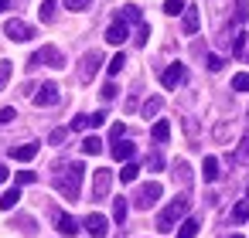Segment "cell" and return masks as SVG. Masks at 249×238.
Segmentation results:
<instances>
[{"label": "cell", "instance_id": "b9f144b4", "mask_svg": "<svg viewBox=\"0 0 249 238\" xmlns=\"http://www.w3.org/2000/svg\"><path fill=\"white\" fill-rule=\"evenodd\" d=\"M109 140H113V143H116V140H123V123H116V126L109 129Z\"/></svg>", "mask_w": 249, "mask_h": 238}, {"label": "cell", "instance_id": "d6a6232c", "mask_svg": "<svg viewBox=\"0 0 249 238\" xmlns=\"http://www.w3.org/2000/svg\"><path fill=\"white\" fill-rule=\"evenodd\" d=\"M18 119V112L11 109V106H4V109H0V126H7V123H14Z\"/></svg>", "mask_w": 249, "mask_h": 238}, {"label": "cell", "instance_id": "e0dca14e", "mask_svg": "<svg viewBox=\"0 0 249 238\" xmlns=\"http://www.w3.org/2000/svg\"><path fill=\"white\" fill-rule=\"evenodd\" d=\"M150 136H154L157 143H167V136H171V123H167V119H157L154 129H150Z\"/></svg>", "mask_w": 249, "mask_h": 238}, {"label": "cell", "instance_id": "8d00e7d4", "mask_svg": "<svg viewBox=\"0 0 249 238\" xmlns=\"http://www.w3.org/2000/svg\"><path fill=\"white\" fill-rule=\"evenodd\" d=\"M65 7H69V11H86L89 0H65Z\"/></svg>", "mask_w": 249, "mask_h": 238}, {"label": "cell", "instance_id": "ffe728a7", "mask_svg": "<svg viewBox=\"0 0 249 238\" xmlns=\"http://www.w3.org/2000/svg\"><path fill=\"white\" fill-rule=\"evenodd\" d=\"M18 201H21V190H18V187H14V190H4V197H0V211L18 207Z\"/></svg>", "mask_w": 249, "mask_h": 238}, {"label": "cell", "instance_id": "60d3db41", "mask_svg": "<svg viewBox=\"0 0 249 238\" xmlns=\"http://www.w3.org/2000/svg\"><path fill=\"white\" fill-rule=\"evenodd\" d=\"M174 170H178V174H174V177H178V180H181V184H188V163H178V167H174Z\"/></svg>", "mask_w": 249, "mask_h": 238}, {"label": "cell", "instance_id": "ee69618b", "mask_svg": "<svg viewBox=\"0 0 249 238\" xmlns=\"http://www.w3.org/2000/svg\"><path fill=\"white\" fill-rule=\"evenodd\" d=\"M7 177H11V170H7V167H4V163H0V184H4V180H7Z\"/></svg>", "mask_w": 249, "mask_h": 238}, {"label": "cell", "instance_id": "44dd1931", "mask_svg": "<svg viewBox=\"0 0 249 238\" xmlns=\"http://www.w3.org/2000/svg\"><path fill=\"white\" fill-rule=\"evenodd\" d=\"M137 174H140V167H137L133 160H126V163H123V170H120V180H123V184H133V180H137Z\"/></svg>", "mask_w": 249, "mask_h": 238}, {"label": "cell", "instance_id": "1f68e13d", "mask_svg": "<svg viewBox=\"0 0 249 238\" xmlns=\"http://www.w3.org/2000/svg\"><path fill=\"white\" fill-rule=\"evenodd\" d=\"M235 160H239V163H249V133L242 136V143H239V153H235Z\"/></svg>", "mask_w": 249, "mask_h": 238}, {"label": "cell", "instance_id": "2e32d148", "mask_svg": "<svg viewBox=\"0 0 249 238\" xmlns=\"http://www.w3.org/2000/svg\"><path fill=\"white\" fill-rule=\"evenodd\" d=\"M181 14H184V34H195V31L201 28V17H198V11H195V7H184Z\"/></svg>", "mask_w": 249, "mask_h": 238}, {"label": "cell", "instance_id": "74e56055", "mask_svg": "<svg viewBox=\"0 0 249 238\" xmlns=\"http://www.w3.org/2000/svg\"><path fill=\"white\" fill-rule=\"evenodd\" d=\"M242 48H246V34H235V41H232V51H235V55H242Z\"/></svg>", "mask_w": 249, "mask_h": 238}, {"label": "cell", "instance_id": "f1b7e54d", "mask_svg": "<svg viewBox=\"0 0 249 238\" xmlns=\"http://www.w3.org/2000/svg\"><path fill=\"white\" fill-rule=\"evenodd\" d=\"M181 11H184V0H167V4H164V14L167 17H178Z\"/></svg>", "mask_w": 249, "mask_h": 238}, {"label": "cell", "instance_id": "6da1fadb", "mask_svg": "<svg viewBox=\"0 0 249 238\" xmlns=\"http://www.w3.org/2000/svg\"><path fill=\"white\" fill-rule=\"evenodd\" d=\"M82 177H86V167H82V163H69V167H62V174L55 177L58 194H62L65 201H79V184H82Z\"/></svg>", "mask_w": 249, "mask_h": 238}, {"label": "cell", "instance_id": "4fadbf2b", "mask_svg": "<svg viewBox=\"0 0 249 238\" xmlns=\"http://www.w3.org/2000/svg\"><path fill=\"white\" fill-rule=\"evenodd\" d=\"M109 153H113V160H120V163H123V160H133L137 146H133L130 140H116V143L109 146Z\"/></svg>", "mask_w": 249, "mask_h": 238}, {"label": "cell", "instance_id": "4316f807", "mask_svg": "<svg viewBox=\"0 0 249 238\" xmlns=\"http://www.w3.org/2000/svg\"><path fill=\"white\" fill-rule=\"evenodd\" d=\"M232 89H235V92H249V72L232 75Z\"/></svg>", "mask_w": 249, "mask_h": 238}, {"label": "cell", "instance_id": "4dcf8cb0", "mask_svg": "<svg viewBox=\"0 0 249 238\" xmlns=\"http://www.w3.org/2000/svg\"><path fill=\"white\" fill-rule=\"evenodd\" d=\"M41 21H45V24L55 21V0H45V4H41Z\"/></svg>", "mask_w": 249, "mask_h": 238}, {"label": "cell", "instance_id": "d590c367", "mask_svg": "<svg viewBox=\"0 0 249 238\" xmlns=\"http://www.w3.org/2000/svg\"><path fill=\"white\" fill-rule=\"evenodd\" d=\"M147 38H150V28L140 24V28H137V45H147Z\"/></svg>", "mask_w": 249, "mask_h": 238}, {"label": "cell", "instance_id": "9c48e42d", "mask_svg": "<svg viewBox=\"0 0 249 238\" xmlns=\"http://www.w3.org/2000/svg\"><path fill=\"white\" fill-rule=\"evenodd\" d=\"M103 65V55L99 51H89L86 58H82V68H79V79L82 82H92V75H96V68Z\"/></svg>", "mask_w": 249, "mask_h": 238}, {"label": "cell", "instance_id": "8992f818", "mask_svg": "<svg viewBox=\"0 0 249 238\" xmlns=\"http://www.w3.org/2000/svg\"><path fill=\"white\" fill-rule=\"evenodd\" d=\"M58 99H62V95H58V85H55V82H41L38 92H35V106H45V109H48V106H58Z\"/></svg>", "mask_w": 249, "mask_h": 238}, {"label": "cell", "instance_id": "52a82bcc", "mask_svg": "<svg viewBox=\"0 0 249 238\" xmlns=\"http://www.w3.org/2000/svg\"><path fill=\"white\" fill-rule=\"evenodd\" d=\"M4 34H7L11 41H31V38H35V31H31L24 21H18V17H11V21L4 24Z\"/></svg>", "mask_w": 249, "mask_h": 238}, {"label": "cell", "instance_id": "d4e9b609", "mask_svg": "<svg viewBox=\"0 0 249 238\" xmlns=\"http://www.w3.org/2000/svg\"><path fill=\"white\" fill-rule=\"evenodd\" d=\"M120 17H123V21H133V24H143V21H140V7H137V4H126Z\"/></svg>", "mask_w": 249, "mask_h": 238}, {"label": "cell", "instance_id": "30bf717a", "mask_svg": "<svg viewBox=\"0 0 249 238\" xmlns=\"http://www.w3.org/2000/svg\"><path fill=\"white\" fill-rule=\"evenodd\" d=\"M126 38H130V31H126V21H123V17H116V21L106 28V41H109V45H123Z\"/></svg>", "mask_w": 249, "mask_h": 238}, {"label": "cell", "instance_id": "5bb4252c", "mask_svg": "<svg viewBox=\"0 0 249 238\" xmlns=\"http://www.w3.org/2000/svg\"><path fill=\"white\" fill-rule=\"evenodd\" d=\"M11 157H14V160H21V163L35 160V157H38V143H21V146H11Z\"/></svg>", "mask_w": 249, "mask_h": 238}, {"label": "cell", "instance_id": "f6af8a7d", "mask_svg": "<svg viewBox=\"0 0 249 238\" xmlns=\"http://www.w3.org/2000/svg\"><path fill=\"white\" fill-rule=\"evenodd\" d=\"M232 238H242V235H232Z\"/></svg>", "mask_w": 249, "mask_h": 238}, {"label": "cell", "instance_id": "7c38bea8", "mask_svg": "<svg viewBox=\"0 0 249 238\" xmlns=\"http://www.w3.org/2000/svg\"><path fill=\"white\" fill-rule=\"evenodd\" d=\"M86 231H89L92 238H106V231H109V221H106L103 214H89V218H86Z\"/></svg>", "mask_w": 249, "mask_h": 238}, {"label": "cell", "instance_id": "9a60e30c", "mask_svg": "<svg viewBox=\"0 0 249 238\" xmlns=\"http://www.w3.org/2000/svg\"><path fill=\"white\" fill-rule=\"evenodd\" d=\"M55 224H58V231H62L65 238H72V235H79V221H75L72 214H55Z\"/></svg>", "mask_w": 249, "mask_h": 238}, {"label": "cell", "instance_id": "5b68a950", "mask_svg": "<svg viewBox=\"0 0 249 238\" xmlns=\"http://www.w3.org/2000/svg\"><path fill=\"white\" fill-rule=\"evenodd\" d=\"M109 187H113V170L99 167V170L92 174V197H96V201H103V197L109 194Z\"/></svg>", "mask_w": 249, "mask_h": 238}, {"label": "cell", "instance_id": "836d02e7", "mask_svg": "<svg viewBox=\"0 0 249 238\" xmlns=\"http://www.w3.org/2000/svg\"><path fill=\"white\" fill-rule=\"evenodd\" d=\"M11 72H14V68H11V62H0V89H4V85H7V79H11Z\"/></svg>", "mask_w": 249, "mask_h": 238}, {"label": "cell", "instance_id": "e575fe53", "mask_svg": "<svg viewBox=\"0 0 249 238\" xmlns=\"http://www.w3.org/2000/svg\"><path fill=\"white\" fill-rule=\"evenodd\" d=\"M35 180H38V177H35L31 170H21V174H18V187H28V184H35Z\"/></svg>", "mask_w": 249, "mask_h": 238}, {"label": "cell", "instance_id": "8fae6325", "mask_svg": "<svg viewBox=\"0 0 249 238\" xmlns=\"http://www.w3.org/2000/svg\"><path fill=\"white\" fill-rule=\"evenodd\" d=\"M106 123V112H92V116H75L69 129H99Z\"/></svg>", "mask_w": 249, "mask_h": 238}, {"label": "cell", "instance_id": "ba28073f", "mask_svg": "<svg viewBox=\"0 0 249 238\" xmlns=\"http://www.w3.org/2000/svg\"><path fill=\"white\" fill-rule=\"evenodd\" d=\"M184 79H188V68L174 62V65H167V68H164V75H160V85H164V89H178Z\"/></svg>", "mask_w": 249, "mask_h": 238}, {"label": "cell", "instance_id": "cb8c5ba5", "mask_svg": "<svg viewBox=\"0 0 249 238\" xmlns=\"http://www.w3.org/2000/svg\"><path fill=\"white\" fill-rule=\"evenodd\" d=\"M160 106H164V99H160V95H154V99H147V102H143V119H150V116H157V112H160Z\"/></svg>", "mask_w": 249, "mask_h": 238}, {"label": "cell", "instance_id": "ab89813d", "mask_svg": "<svg viewBox=\"0 0 249 238\" xmlns=\"http://www.w3.org/2000/svg\"><path fill=\"white\" fill-rule=\"evenodd\" d=\"M65 136H69V129H52V143H55V146L65 143Z\"/></svg>", "mask_w": 249, "mask_h": 238}, {"label": "cell", "instance_id": "f546056e", "mask_svg": "<svg viewBox=\"0 0 249 238\" xmlns=\"http://www.w3.org/2000/svg\"><path fill=\"white\" fill-rule=\"evenodd\" d=\"M249 17V0H235V24H242Z\"/></svg>", "mask_w": 249, "mask_h": 238}, {"label": "cell", "instance_id": "f35d334b", "mask_svg": "<svg viewBox=\"0 0 249 238\" xmlns=\"http://www.w3.org/2000/svg\"><path fill=\"white\" fill-rule=\"evenodd\" d=\"M205 65H208V68H212V72H218V68H222V65H225V62H222V58H218V55H208V62H205Z\"/></svg>", "mask_w": 249, "mask_h": 238}, {"label": "cell", "instance_id": "7bdbcfd3", "mask_svg": "<svg viewBox=\"0 0 249 238\" xmlns=\"http://www.w3.org/2000/svg\"><path fill=\"white\" fill-rule=\"evenodd\" d=\"M103 99H116V85H113V82L103 89Z\"/></svg>", "mask_w": 249, "mask_h": 238}, {"label": "cell", "instance_id": "83f0119b", "mask_svg": "<svg viewBox=\"0 0 249 238\" xmlns=\"http://www.w3.org/2000/svg\"><path fill=\"white\" fill-rule=\"evenodd\" d=\"M123 65H126V55H113V62L106 65V72H109V75H120V72H123Z\"/></svg>", "mask_w": 249, "mask_h": 238}, {"label": "cell", "instance_id": "7402d4cb", "mask_svg": "<svg viewBox=\"0 0 249 238\" xmlns=\"http://www.w3.org/2000/svg\"><path fill=\"white\" fill-rule=\"evenodd\" d=\"M113 221L116 224L126 221V197H113Z\"/></svg>", "mask_w": 249, "mask_h": 238}, {"label": "cell", "instance_id": "d6986e66", "mask_svg": "<svg viewBox=\"0 0 249 238\" xmlns=\"http://www.w3.org/2000/svg\"><path fill=\"white\" fill-rule=\"evenodd\" d=\"M201 177L212 184V180H218V160L215 157H205V163H201Z\"/></svg>", "mask_w": 249, "mask_h": 238}, {"label": "cell", "instance_id": "ac0fdd59", "mask_svg": "<svg viewBox=\"0 0 249 238\" xmlns=\"http://www.w3.org/2000/svg\"><path fill=\"white\" fill-rule=\"evenodd\" d=\"M82 153H86V157H99V153H103V140H99V136H86V140H82Z\"/></svg>", "mask_w": 249, "mask_h": 238}, {"label": "cell", "instance_id": "484cf974", "mask_svg": "<svg viewBox=\"0 0 249 238\" xmlns=\"http://www.w3.org/2000/svg\"><path fill=\"white\" fill-rule=\"evenodd\" d=\"M232 221H239V224H242V221H249V201H239V204H235Z\"/></svg>", "mask_w": 249, "mask_h": 238}, {"label": "cell", "instance_id": "7a4b0ae2", "mask_svg": "<svg viewBox=\"0 0 249 238\" xmlns=\"http://www.w3.org/2000/svg\"><path fill=\"white\" fill-rule=\"evenodd\" d=\"M188 207H191V201H188L184 194H181V197H174V201H171V204L157 214V231H160V235H167V231H171V228H174V224L188 214Z\"/></svg>", "mask_w": 249, "mask_h": 238}, {"label": "cell", "instance_id": "3957f363", "mask_svg": "<svg viewBox=\"0 0 249 238\" xmlns=\"http://www.w3.org/2000/svg\"><path fill=\"white\" fill-rule=\"evenodd\" d=\"M41 65H48V68H62L65 58H62V51H58L55 45H45L41 51H35V55L28 58V68H41Z\"/></svg>", "mask_w": 249, "mask_h": 238}, {"label": "cell", "instance_id": "277c9868", "mask_svg": "<svg viewBox=\"0 0 249 238\" xmlns=\"http://www.w3.org/2000/svg\"><path fill=\"white\" fill-rule=\"evenodd\" d=\"M160 194H164V187H160L157 180H150V184H143V187L137 190V201H133V204L147 211V207H154V204L160 201Z\"/></svg>", "mask_w": 249, "mask_h": 238}, {"label": "cell", "instance_id": "603a6c76", "mask_svg": "<svg viewBox=\"0 0 249 238\" xmlns=\"http://www.w3.org/2000/svg\"><path fill=\"white\" fill-rule=\"evenodd\" d=\"M195 235H198V218H184V221H181L178 238H195Z\"/></svg>", "mask_w": 249, "mask_h": 238}]
</instances>
